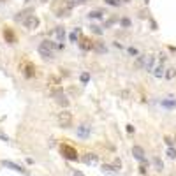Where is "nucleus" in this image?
<instances>
[{"mask_svg":"<svg viewBox=\"0 0 176 176\" xmlns=\"http://www.w3.org/2000/svg\"><path fill=\"white\" fill-rule=\"evenodd\" d=\"M39 55L44 56V58H50L51 60L53 56H55V53H53V44L50 41H44L39 44Z\"/></svg>","mask_w":176,"mask_h":176,"instance_id":"f257e3e1","label":"nucleus"},{"mask_svg":"<svg viewBox=\"0 0 176 176\" xmlns=\"http://www.w3.org/2000/svg\"><path fill=\"white\" fill-rule=\"evenodd\" d=\"M58 125L63 127V129H69L71 125H72V113L71 111H62V113L58 114Z\"/></svg>","mask_w":176,"mask_h":176,"instance_id":"f03ea898","label":"nucleus"},{"mask_svg":"<svg viewBox=\"0 0 176 176\" xmlns=\"http://www.w3.org/2000/svg\"><path fill=\"white\" fill-rule=\"evenodd\" d=\"M21 23H23L25 28H28V30H35V28L39 27V18H37L35 14H28V16H25V18L21 20Z\"/></svg>","mask_w":176,"mask_h":176,"instance_id":"7ed1b4c3","label":"nucleus"},{"mask_svg":"<svg viewBox=\"0 0 176 176\" xmlns=\"http://www.w3.org/2000/svg\"><path fill=\"white\" fill-rule=\"evenodd\" d=\"M62 153H63V157H67L69 160H78V152L74 150L72 146L63 145V146H62Z\"/></svg>","mask_w":176,"mask_h":176,"instance_id":"20e7f679","label":"nucleus"},{"mask_svg":"<svg viewBox=\"0 0 176 176\" xmlns=\"http://www.w3.org/2000/svg\"><path fill=\"white\" fill-rule=\"evenodd\" d=\"M2 166H4V167H11V169H12V171H16V173H23V174H27V173H28L25 167L18 166V164H14V162H11V160H4V162H2Z\"/></svg>","mask_w":176,"mask_h":176,"instance_id":"39448f33","label":"nucleus"},{"mask_svg":"<svg viewBox=\"0 0 176 176\" xmlns=\"http://www.w3.org/2000/svg\"><path fill=\"white\" fill-rule=\"evenodd\" d=\"M90 130H92V129H90L86 123H83V125H79V127H78L76 136H78V137H81V139H86V137L90 136Z\"/></svg>","mask_w":176,"mask_h":176,"instance_id":"423d86ee","label":"nucleus"},{"mask_svg":"<svg viewBox=\"0 0 176 176\" xmlns=\"http://www.w3.org/2000/svg\"><path fill=\"white\" fill-rule=\"evenodd\" d=\"M152 74H153L155 78H158V79L166 76V69H164V65H162V62H160V63H157V67L153 69V72H152Z\"/></svg>","mask_w":176,"mask_h":176,"instance_id":"0eeeda50","label":"nucleus"},{"mask_svg":"<svg viewBox=\"0 0 176 176\" xmlns=\"http://www.w3.org/2000/svg\"><path fill=\"white\" fill-rule=\"evenodd\" d=\"M83 162L88 164V166H95V164H97V155H95V153H85Z\"/></svg>","mask_w":176,"mask_h":176,"instance_id":"6e6552de","label":"nucleus"},{"mask_svg":"<svg viewBox=\"0 0 176 176\" xmlns=\"http://www.w3.org/2000/svg\"><path fill=\"white\" fill-rule=\"evenodd\" d=\"M132 153H134V157L137 160H141V162L145 160V152H143L141 146H134V148H132Z\"/></svg>","mask_w":176,"mask_h":176,"instance_id":"1a4fd4ad","label":"nucleus"},{"mask_svg":"<svg viewBox=\"0 0 176 176\" xmlns=\"http://www.w3.org/2000/svg\"><path fill=\"white\" fill-rule=\"evenodd\" d=\"M55 37H56V41H60V42L65 41V30H63V27H56L55 28Z\"/></svg>","mask_w":176,"mask_h":176,"instance_id":"9d476101","label":"nucleus"},{"mask_svg":"<svg viewBox=\"0 0 176 176\" xmlns=\"http://www.w3.org/2000/svg\"><path fill=\"white\" fill-rule=\"evenodd\" d=\"M162 106H164V107H169V109H171V107H176V99L174 97H169V101H162Z\"/></svg>","mask_w":176,"mask_h":176,"instance_id":"9b49d317","label":"nucleus"},{"mask_svg":"<svg viewBox=\"0 0 176 176\" xmlns=\"http://www.w3.org/2000/svg\"><path fill=\"white\" fill-rule=\"evenodd\" d=\"M166 79H174L176 78V69L174 67H169V69H166V76H164Z\"/></svg>","mask_w":176,"mask_h":176,"instance_id":"f8f14e48","label":"nucleus"},{"mask_svg":"<svg viewBox=\"0 0 176 176\" xmlns=\"http://www.w3.org/2000/svg\"><path fill=\"white\" fill-rule=\"evenodd\" d=\"M56 101H58V104H62V106H67V104H69L67 97H65V95H62V93H56Z\"/></svg>","mask_w":176,"mask_h":176,"instance_id":"ddd939ff","label":"nucleus"},{"mask_svg":"<svg viewBox=\"0 0 176 176\" xmlns=\"http://www.w3.org/2000/svg\"><path fill=\"white\" fill-rule=\"evenodd\" d=\"M167 157H169V158H176V150L174 148H173V146H169V148H167Z\"/></svg>","mask_w":176,"mask_h":176,"instance_id":"4468645a","label":"nucleus"},{"mask_svg":"<svg viewBox=\"0 0 176 176\" xmlns=\"http://www.w3.org/2000/svg\"><path fill=\"white\" fill-rule=\"evenodd\" d=\"M153 164H155L157 171H162V169H164V164L160 162V158H153Z\"/></svg>","mask_w":176,"mask_h":176,"instance_id":"2eb2a0df","label":"nucleus"},{"mask_svg":"<svg viewBox=\"0 0 176 176\" xmlns=\"http://www.w3.org/2000/svg\"><path fill=\"white\" fill-rule=\"evenodd\" d=\"M88 16H90V18H95V20H99V18H102V12H101V11H92Z\"/></svg>","mask_w":176,"mask_h":176,"instance_id":"dca6fc26","label":"nucleus"},{"mask_svg":"<svg viewBox=\"0 0 176 176\" xmlns=\"http://www.w3.org/2000/svg\"><path fill=\"white\" fill-rule=\"evenodd\" d=\"M127 51L130 53V55H134V56H139V50H137V48H129Z\"/></svg>","mask_w":176,"mask_h":176,"instance_id":"f3484780","label":"nucleus"},{"mask_svg":"<svg viewBox=\"0 0 176 176\" xmlns=\"http://www.w3.org/2000/svg\"><path fill=\"white\" fill-rule=\"evenodd\" d=\"M88 79H90V76H88L86 72L81 74V81H83V83H88Z\"/></svg>","mask_w":176,"mask_h":176,"instance_id":"a211bd4d","label":"nucleus"},{"mask_svg":"<svg viewBox=\"0 0 176 176\" xmlns=\"http://www.w3.org/2000/svg\"><path fill=\"white\" fill-rule=\"evenodd\" d=\"M107 4H111V5H120V2H116V0H106Z\"/></svg>","mask_w":176,"mask_h":176,"instance_id":"6ab92c4d","label":"nucleus"},{"mask_svg":"<svg viewBox=\"0 0 176 176\" xmlns=\"http://www.w3.org/2000/svg\"><path fill=\"white\" fill-rule=\"evenodd\" d=\"M72 176H85V174L81 173V171H78V169H76V171H72Z\"/></svg>","mask_w":176,"mask_h":176,"instance_id":"aec40b11","label":"nucleus"},{"mask_svg":"<svg viewBox=\"0 0 176 176\" xmlns=\"http://www.w3.org/2000/svg\"><path fill=\"white\" fill-rule=\"evenodd\" d=\"M127 132H134V127L132 125H127Z\"/></svg>","mask_w":176,"mask_h":176,"instance_id":"412c9836","label":"nucleus"},{"mask_svg":"<svg viewBox=\"0 0 176 176\" xmlns=\"http://www.w3.org/2000/svg\"><path fill=\"white\" fill-rule=\"evenodd\" d=\"M76 2H86V0H76Z\"/></svg>","mask_w":176,"mask_h":176,"instance_id":"4be33fe9","label":"nucleus"},{"mask_svg":"<svg viewBox=\"0 0 176 176\" xmlns=\"http://www.w3.org/2000/svg\"><path fill=\"white\" fill-rule=\"evenodd\" d=\"M27 2H30V0H27Z\"/></svg>","mask_w":176,"mask_h":176,"instance_id":"5701e85b","label":"nucleus"}]
</instances>
